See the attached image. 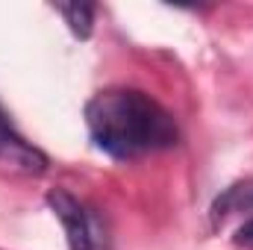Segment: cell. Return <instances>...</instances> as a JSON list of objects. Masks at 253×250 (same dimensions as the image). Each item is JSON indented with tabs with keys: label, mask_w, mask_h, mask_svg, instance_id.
Here are the masks:
<instances>
[{
	"label": "cell",
	"mask_w": 253,
	"mask_h": 250,
	"mask_svg": "<svg viewBox=\"0 0 253 250\" xmlns=\"http://www.w3.org/2000/svg\"><path fill=\"white\" fill-rule=\"evenodd\" d=\"M47 165H50V159L15 129L9 112L0 106V168L24 174V177H42L47 171Z\"/></svg>",
	"instance_id": "cell-3"
},
{
	"label": "cell",
	"mask_w": 253,
	"mask_h": 250,
	"mask_svg": "<svg viewBox=\"0 0 253 250\" xmlns=\"http://www.w3.org/2000/svg\"><path fill=\"white\" fill-rule=\"evenodd\" d=\"M44 200H47L50 212L62 224L68 250H103L106 248V227H103L97 209H91L85 200H80L68 188H50Z\"/></svg>",
	"instance_id": "cell-2"
},
{
	"label": "cell",
	"mask_w": 253,
	"mask_h": 250,
	"mask_svg": "<svg viewBox=\"0 0 253 250\" xmlns=\"http://www.w3.org/2000/svg\"><path fill=\"white\" fill-rule=\"evenodd\" d=\"M233 242L239 245V248H248L253 250V218H248L239 230H236V236H233Z\"/></svg>",
	"instance_id": "cell-6"
},
{
	"label": "cell",
	"mask_w": 253,
	"mask_h": 250,
	"mask_svg": "<svg viewBox=\"0 0 253 250\" xmlns=\"http://www.w3.org/2000/svg\"><path fill=\"white\" fill-rule=\"evenodd\" d=\"M83 118L94 147L115 162H135L171 150L180 141L174 115L141 88L97 91L88 97Z\"/></svg>",
	"instance_id": "cell-1"
},
{
	"label": "cell",
	"mask_w": 253,
	"mask_h": 250,
	"mask_svg": "<svg viewBox=\"0 0 253 250\" xmlns=\"http://www.w3.org/2000/svg\"><path fill=\"white\" fill-rule=\"evenodd\" d=\"M236 215L253 218V180H242V183L227 186L212 200V206H209V224H212V230L224 227Z\"/></svg>",
	"instance_id": "cell-4"
},
{
	"label": "cell",
	"mask_w": 253,
	"mask_h": 250,
	"mask_svg": "<svg viewBox=\"0 0 253 250\" xmlns=\"http://www.w3.org/2000/svg\"><path fill=\"white\" fill-rule=\"evenodd\" d=\"M56 12L65 18L68 30H71L77 39L85 42V39L94 33V12H97L94 3H59Z\"/></svg>",
	"instance_id": "cell-5"
}]
</instances>
